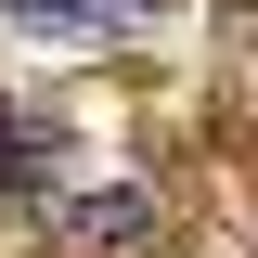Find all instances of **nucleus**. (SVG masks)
I'll list each match as a JSON object with an SVG mask.
<instances>
[{
	"label": "nucleus",
	"mask_w": 258,
	"mask_h": 258,
	"mask_svg": "<svg viewBox=\"0 0 258 258\" xmlns=\"http://www.w3.org/2000/svg\"><path fill=\"white\" fill-rule=\"evenodd\" d=\"M13 26H129L142 0H0Z\"/></svg>",
	"instance_id": "nucleus-2"
},
{
	"label": "nucleus",
	"mask_w": 258,
	"mask_h": 258,
	"mask_svg": "<svg viewBox=\"0 0 258 258\" xmlns=\"http://www.w3.org/2000/svg\"><path fill=\"white\" fill-rule=\"evenodd\" d=\"M0 194H39V129L0 116Z\"/></svg>",
	"instance_id": "nucleus-3"
},
{
	"label": "nucleus",
	"mask_w": 258,
	"mask_h": 258,
	"mask_svg": "<svg viewBox=\"0 0 258 258\" xmlns=\"http://www.w3.org/2000/svg\"><path fill=\"white\" fill-rule=\"evenodd\" d=\"M155 245V181H78L52 194V258H129Z\"/></svg>",
	"instance_id": "nucleus-1"
}]
</instances>
